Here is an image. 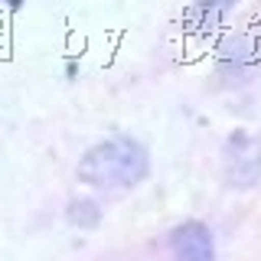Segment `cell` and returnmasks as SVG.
<instances>
[{"label": "cell", "instance_id": "277c9868", "mask_svg": "<svg viewBox=\"0 0 261 261\" xmlns=\"http://www.w3.org/2000/svg\"><path fill=\"white\" fill-rule=\"evenodd\" d=\"M239 4L242 0H193L183 10V30L193 36H209L228 20V13Z\"/></svg>", "mask_w": 261, "mask_h": 261}, {"label": "cell", "instance_id": "8992f818", "mask_svg": "<svg viewBox=\"0 0 261 261\" xmlns=\"http://www.w3.org/2000/svg\"><path fill=\"white\" fill-rule=\"evenodd\" d=\"M101 206H98V199L92 196H75V199H69V206H65V222L72 228H79V232H92V228L101 225Z\"/></svg>", "mask_w": 261, "mask_h": 261}, {"label": "cell", "instance_id": "7a4b0ae2", "mask_svg": "<svg viewBox=\"0 0 261 261\" xmlns=\"http://www.w3.org/2000/svg\"><path fill=\"white\" fill-rule=\"evenodd\" d=\"M222 179L228 190H255L261 183V137L255 130H228L222 141Z\"/></svg>", "mask_w": 261, "mask_h": 261}, {"label": "cell", "instance_id": "6da1fadb", "mask_svg": "<svg viewBox=\"0 0 261 261\" xmlns=\"http://www.w3.org/2000/svg\"><path fill=\"white\" fill-rule=\"evenodd\" d=\"M75 176L98 193H127L150 176V150L130 134H111L79 157Z\"/></svg>", "mask_w": 261, "mask_h": 261}, {"label": "cell", "instance_id": "52a82bcc", "mask_svg": "<svg viewBox=\"0 0 261 261\" xmlns=\"http://www.w3.org/2000/svg\"><path fill=\"white\" fill-rule=\"evenodd\" d=\"M0 4H4V7H10V10H20V7L27 4V0H0Z\"/></svg>", "mask_w": 261, "mask_h": 261}, {"label": "cell", "instance_id": "3957f363", "mask_svg": "<svg viewBox=\"0 0 261 261\" xmlns=\"http://www.w3.org/2000/svg\"><path fill=\"white\" fill-rule=\"evenodd\" d=\"M173 261H219L216 255V235L202 219H183L167 235Z\"/></svg>", "mask_w": 261, "mask_h": 261}, {"label": "cell", "instance_id": "5b68a950", "mask_svg": "<svg viewBox=\"0 0 261 261\" xmlns=\"http://www.w3.org/2000/svg\"><path fill=\"white\" fill-rule=\"evenodd\" d=\"M261 62V53L251 36H228L219 46V72L225 79H245Z\"/></svg>", "mask_w": 261, "mask_h": 261}]
</instances>
